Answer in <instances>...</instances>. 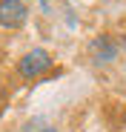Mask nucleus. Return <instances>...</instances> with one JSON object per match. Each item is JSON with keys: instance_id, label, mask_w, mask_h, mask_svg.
Masks as SVG:
<instances>
[{"instance_id": "f257e3e1", "label": "nucleus", "mask_w": 126, "mask_h": 132, "mask_svg": "<svg viewBox=\"0 0 126 132\" xmlns=\"http://www.w3.org/2000/svg\"><path fill=\"white\" fill-rule=\"evenodd\" d=\"M52 63L55 60H52V55L46 49H32V52H26L23 57L17 60V75L26 78V80H34L40 75H46L52 69Z\"/></svg>"}, {"instance_id": "7ed1b4c3", "label": "nucleus", "mask_w": 126, "mask_h": 132, "mask_svg": "<svg viewBox=\"0 0 126 132\" xmlns=\"http://www.w3.org/2000/svg\"><path fill=\"white\" fill-rule=\"evenodd\" d=\"M89 55H92L95 63H112V60H118V55H120V43H118L112 35H97V37L89 43Z\"/></svg>"}, {"instance_id": "20e7f679", "label": "nucleus", "mask_w": 126, "mask_h": 132, "mask_svg": "<svg viewBox=\"0 0 126 132\" xmlns=\"http://www.w3.org/2000/svg\"><path fill=\"white\" fill-rule=\"evenodd\" d=\"M40 132H55V129H40Z\"/></svg>"}, {"instance_id": "f03ea898", "label": "nucleus", "mask_w": 126, "mask_h": 132, "mask_svg": "<svg viewBox=\"0 0 126 132\" xmlns=\"http://www.w3.org/2000/svg\"><path fill=\"white\" fill-rule=\"evenodd\" d=\"M29 20V6L23 0H0V26L3 29H20Z\"/></svg>"}]
</instances>
